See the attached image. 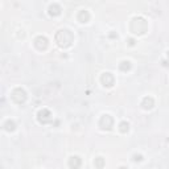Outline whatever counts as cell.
<instances>
[{"label": "cell", "mask_w": 169, "mask_h": 169, "mask_svg": "<svg viewBox=\"0 0 169 169\" xmlns=\"http://www.w3.org/2000/svg\"><path fill=\"white\" fill-rule=\"evenodd\" d=\"M73 34H71L70 31H60L58 33L56 34V41L57 44H58L61 48H67V46L71 45V42H73Z\"/></svg>", "instance_id": "obj_1"}, {"label": "cell", "mask_w": 169, "mask_h": 169, "mask_svg": "<svg viewBox=\"0 0 169 169\" xmlns=\"http://www.w3.org/2000/svg\"><path fill=\"white\" fill-rule=\"evenodd\" d=\"M12 99L15 100L16 103H19V105H21V103L25 102V99H27V94H25V91L23 89H15L12 93Z\"/></svg>", "instance_id": "obj_2"}, {"label": "cell", "mask_w": 169, "mask_h": 169, "mask_svg": "<svg viewBox=\"0 0 169 169\" xmlns=\"http://www.w3.org/2000/svg\"><path fill=\"white\" fill-rule=\"evenodd\" d=\"M112 124H114V120L110 115H103L99 120V125L103 129H110L111 127H112Z\"/></svg>", "instance_id": "obj_3"}, {"label": "cell", "mask_w": 169, "mask_h": 169, "mask_svg": "<svg viewBox=\"0 0 169 169\" xmlns=\"http://www.w3.org/2000/svg\"><path fill=\"white\" fill-rule=\"evenodd\" d=\"M38 120H40V123L45 124V123H48V122L52 120V115H50V112L48 110H42V111L38 112Z\"/></svg>", "instance_id": "obj_4"}, {"label": "cell", "mask_w": 169, "mask_h": 169, "mask_svg": "<svg viewBox=\"0 0 169 169\" xmlns=\"http://www.w3.org/2000/svg\"><path fill=\"white\" fill-rule=\"evenodd\" d=\"M102 83L107 86V87H110V86L114 85V77L111 75L110 73H105L102 75Z\"/></svg>", "instance_id": "obj_5"}, {"label": "cell", "mask_w": 169, "mask_h": 169, "mask_svg": "<svg viewBox=\"0 0 169 169\" xmlns=\"http://www.w3.org/2000/svg\"><path fill=\"white\" fill-rule=\"evenodd\" d=\"M36 46L38 49H45L48 46V40L45 37H42V36H40V37L36 38Z\"/></svg>", "instance_id": "obj_6"}, {"label": "cell", "mask_w": 169, "mask_h": 169, "mask_svg": "<svg viewBox=\"0 0 169 169\" xmlns=\"http://www.w3.org/2000/svg\"><path fill=\"white\" fill-rule=\"evenodd\" d=\"M69 165H70L71 168H74V169L80 168V165H81V159H80V157H77V156L71 157V159L69 160Z\"/></svg>", "instance_id": "obj_7"}, {"label": "cell", "mask_w": 169, "mask_h": 169, "mask_svg": "<svg viewBox=\"0 0 169 169\" xmlns=\"http://www.w3.org/2000/svg\"><path fill=\"white\" fill-rule=\"evenodd\" d=\"M143 107H144V109H152L153 107V99L151 98V96H145V98L143 99Z\"/></svg>", "instance_id": "obj_8"}, {"label": "cell", "mask_w": 169, "mask_h": 169, "mask_svg": "<svg viewBox=\"0 0 169 169\" xmlns=\"http://www.w3.org/2000/svg\"><path fill=\"white\" fill-rule=\"evenodd\" d=\"M89 19H90V15H89L87 11H81L80 15H78V20H80L81 23H86Z\"/></svg>", "instance_id": "obj_9"}, {"label": "cell", "mask_w": 169, "mask_h": 169, "mask_svg": "<svg viewBox=\"0 0 169 169\" xmlns=\"http://www.w3.org/2000/svg\"><path fill=\"white\" fill-rule=\"evenodd\" d=\"M50 15H60V7L58 5H57V4H54V5H52V7H50Z\"/></svg>", "instance_id": "obj_10"}, {"label": "cell", "mask_w": 169, "mask_h": 169, "mask_svg": "<svg viewBox=\"0 0 169 169\" xmlns=\"http://www.w3.org/2000/svg\"><path fill=\"white\" fill-rule=\"evenodd\" d=\"M129 69H131V65H129L128 61H124V62H122V65H120V70L127 71V70H129Z\"/></svg>", "instance_id": "obj_11"}, {"label": "cell", "mask_w": 169, "mask_h": 169, "mask_svg": "<svg viewBox=\"0 0 169 169\" xmlns=\"http://www.w3.org/2000/svg\"><path fill=\"white\" fill-rule=\"evenodd\" d=\"M120 131L122 132H127L128 131V123H125V122L120 123Z\"/></svg>", "instance_id": "obj_12"}, {"label": "cell", "mask_w": 169, "mask_h": 169, "mask_svg": "<svg viewBox=\"0 0 169 169\" xmlns=\"http://www.w3.org/2000/svg\"><path fill=\"white\" fill-rule=\"evenodd\" d=\"M95 165H96V167H102V165H103V159H102V157H98V159H95Z\"/></svg>", "instance_id": "obj_13"}, {"label": "cell", "mask_w": 169, "mask_h": 169, "mask_svg": "<svg viewBox=\"0 0 169 169\" xmlns=\"http://www.w3.org/2000/svg\"><path fill=\"white\" fill-rule=\"evenodd\" d=\"M119 169H127V168H124V167H122V168H119Z\"/></svg>", "instance_id": "obj_14"}, {"label": "cell", "mask_w": 169, "mask_h": 169, "mask_svg": "<svg viewBox=\"0 0 169 169\" xmlns=\"http://www.w3.org/2000/svg\"><path fill=\"white\" fill-rule=\"evenodd\" d=\"M168 57H169V52H168Z\"/></svg>", "instance_id": "obj_15"}]
</instances>
